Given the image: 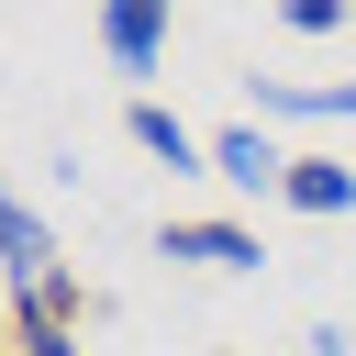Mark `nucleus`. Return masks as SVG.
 <instances>
[{
	"mask_svg": "<svg viewBox=\"0 0 356 356\" xmlns=\"http://www.w3.org/2000/svg\"><path fill=\"white\" fill-rule=\"evenodd\" d=\"M0 278H11V289H44V278H56V234L33 222V200H22L11 178H0Z\"/></svg>",
	"mask_w": 356,
	"mask_h": 356,
	"instance_id": "1",
	"label": "nucleus"
},
{
	"mask_svg": "<svg viewBox=\"0 0 356 356\" xmlns=\"http://www.w3.org/2000/svg\"><path fill=\"white\" fill-rule=\"evenodd\" d=\"M11 345H22V356H78L67 334H11Z\"/></svg>",
	"mask_w": 356,
	"mask_h": 356,
	"instance_id": "9",
	"label": "nucleus"
},
{
	"mask_svg": "<svg viewBox=\"0 0 356 356\" xmlns=\"http://www.w3.org/2000/svg\"><path fill=\"white\" fill-rule=\"evenodd\" d=\"M167 256H189V267H267V245L245 234V222H167Z\"/></svg>",
	"mask_w": 356,
	"mask_h": 356,
	"instance_id": "5",
	"label": "nucleus"
},
{
	"mask_svg": "<svg viewBox=\"0 0 356 356\" xmlns=\"http://www.w3.org/2000/svg\"><path fill=\"white\" fill-rule=\"evenodd\" d=\"M278 22H289V33H345V11H334V0H289Z\"/></svg>",
	"mask_w": 356,
	"mask_h": 356,
	"instance_id": "8",
	"label": "nucleus"
},
{
	"mask_svg": "<svg viewBox=\"0 0 356 356\" xmlns=\"http://www.w3.org/2000/svg\"><path fill=\"white\" fill-rule=\"evenodd\" d=\"M122 134H134L145 156H167V178H200V167H211V134H189L167 100H134V111H122Z\"/></svg>",
	"mask_w": 356,
	"mask_h": 356,
	"instance_id": "2",
	"label": "nucleus"
},
{
	"mask_svg": "<svg viewBox=\"0 0 356 356\" xmlns=\"http://www.w3.org/2000/svg\"><path fill=\"white\" fill-rule=\"evenodd\" d=\"M100 56L145 78V67L167 56V11H156V0H111V11H100Z\"/></svg>",
	"mask_w": 356,
	"mask_h": 356,
	"instance_id": "3",
	"label": "nucleus"
},
{
	"mask_svg": "<svg viewBox=\"0 0 356 356\" xmlns=\"http://www.w3.org/2000/svg\"><path fill=\"white\" fill-rule=\"evenodd\" d=\"M211 178H234V189H278V178H289V156H278V134L222 122V134H211Z\"/></svg>",
	"mask_w": 356,
	"mask_h": 356,
	"instance_id": "4",
	"label": "nucleus"
},
{
	"mask_svg": "<svg viewBox=\"0 0 356 356\" xmlns=\"http://www.w3.org/2000/svg\"><path fill=\"white\" fill-rule=\"evenodd\" d=\"M256 111H356V78H323V89H289V78H256Z\"/></svg>",
	"mask_w": 356,
	"mask_h": 356,
	"instance_id": "7",
	"label": "nucleus"
},
{
	"mask_svg": "<svg viewBox=\"0 0 356 356\" xmlns=\"http://www.w3.org/2000/svg\"><path fill=\"white\" fill-rule=\"evenodd\" d=\"M278 200H289V211H356V167H334V156H289Z\"/></svg>",
	"mask_w": 356,
	"mask_h": 356,
	"instance_id": "6",
	"label": "nucleus"
}]
</instances>
